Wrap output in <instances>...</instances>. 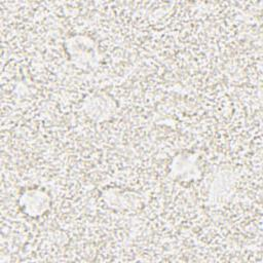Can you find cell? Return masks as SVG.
I'll use <instances>...</instances> for the list:
<instances>
[{
	"label": "cell",
	"instance_id": "7a4b0ae2",
	"mask_svg": "<svg viewBox=\"0 0 263 263\" xmlns=\"http://www.w3.org/2000/svg\"><path fill=\"white\" fill-rule=\"evenodd\" d=\"M49 199L45 192L40 190H29L21 197V206L29 216L42 215L48 208Z\"/></svg>",
	"mask_w": 263,
	"mask_h": 263
},
{
	"label": "cell",
	"instance_id": "3957f363",
	"mask_svg": "<svg viewBox=\"0 0 263 263\" xmlns=\"http://www.w3.org/2000/svg\"><path fill=\"white\" fill-rule=\"evenodd\" d=\"M87 107H89V113L91 114V116H95L98 111L97 116L100 119L106 118L108 117V115H110V112L114 107V104L107 97L97 96L91 98L90 103L87 105Z\"/></svg>",
	"mask_w": 263,
	"mask_h": 263
},
{
	"label": "cell",
	"instance_id": "6da1fadb",
	"mask_svg": "<svg viewBox=\"0 0 263 263\" xmlns=\"http://www.w3.org/2000/svg\"><path fill=\"white\" fill-rule=\"evenodd\" d=\"M66 49L72 62L79 68L91 69L99 63L97 44L86 36H73L67 40Z\"/></svg>",
	"mask_w": 263,
	"mask_h": 263
}]
</instances>
